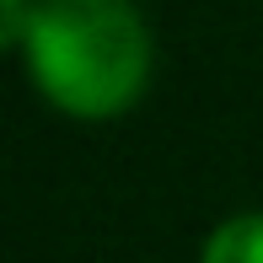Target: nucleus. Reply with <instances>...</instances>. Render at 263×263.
<instances>
[{"instance_id": "obj_1", "label": "nucleus", "mask_w": 263, "mask_h": 263, "mask_svg": "<svg viewBox=\"0 0 263 263\" xmlns=\"http://www.w3.org/2000/svg\"><path fill=\"white\" fill-rule=\"evenodd\" d=\"M22 59L43 102L102 124L145 97L151 27L135 0H38Z\"/></svg>"}, {"instance_id": "obj_2", "label": "nucleus", "mask_w": 263, "mask_h": 263, "mask_svg": "<svg viewBox=\"0 0 263 263\" xmlns=\"http://www.w3.org/2000/svg\"><path fill=\"white\" fill-rule=\"evenodd\" d=\"M199 263H263V210L226 215V220L204 236Z\"/></svg>"}, {"instance_id": "obj_3", "label": "nucleus", "mask_w": 263, "mask_h": 263, "mask_svg": "<svg viewBox=\"0 0 263 263\" xmlns=\"http://www.w3.org/2000/svg\"><path fill=\"white\" fill-rule=\"evenodd\" d=\"M32 16H38V6H27V0H0V43L22 49L32 32Z\"/></svg>"}]
</instances>
